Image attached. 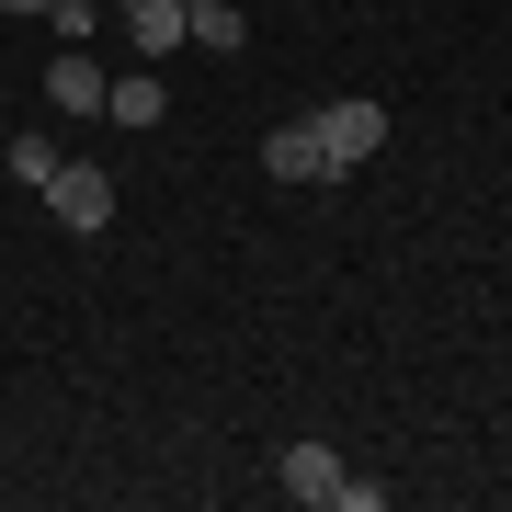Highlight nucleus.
<instances>
[{"instance_id": "1", "label": "nucleus", "mask_w": 512, "mask_h": 512, "mask_svg": "<svg viewBox=\"0 0 512 512\" xmlns=\"http://www.w3.org/2000/svg\"><path fill=\"white\" fill-rule=\"evenodd\" d=\"M262 171H274V183H342V160H330L319 114H285V126L262 137Z\"/></svg>"}, {"instance_id": "2", "label": "nucleus", "mask_w": 512, "mask_h": 512, "mask_svg": "<svg viewBox=\"0 0 512 512\" xmlns=\"http://www.w3.org/2000/svg\"><path fill=\"white\" fill-rule=\"evenodd\" d=\"M46 205H57V228H69V239H103V228H114V171L69 160V171L46 183Z\"/></svg>"}, {"instance_id": "3", "label": "nucleus", "mask_w": 512, "mask_h": 512, "mask_svg": "<svg viewBox=\"0 0 512 512\" xmlns=\"http://www.w3.org/2000/svg\"><path fill=\"white\" fill-rule=\"evenodd\" d=\"M319 137H330V160H342V183H353V171L387 148V103H365V92H353V103H319Z\"/></svg>"}, {"instance_id": "4", "label": "nucleus", "mask_w": 512, "mask_h": 512, "mask_svg": "<svg viewBox=\"0 0 512 512\" xmlns=\"http://www.w3.org/2000/svg\"><path fill=\"white\" fill-rule=\"evenodd\" d=\"M103 92H114V80H103V57H92V46H57L46 103H57V114H103Z\"/></svg>"}, {"instance_id": "5", "label": "nucleus", "mask_w": 512, "mask_h": 512, "mask_svg": "<svg viewBox=\"0 0 512 512\" xmlns=\"http://www.w3.org/2000/svg\"><path fill=\"white\" fill-rule=\"evenodd\" d=\"M183 35H194V12H183V0H137V12H126V46L148 57V69H160V57L183 46Z\"/></svg>"}, {"instance_id": "6", "label": "nucleus", "mask_w": 512, "mask_h": 512, "mask_svg": "<svg viewBox=\"0 0 512 512\" xmlns=\"http://www.w3.org/2000/svg\"><path fill=\"white\" fill-rule=\"evenodd\" d=\"M285 501H342V456H330V444H285Z\"/></svg>"}, {"instance_id": "7", "label": "nucleus", "mask_w": 512, "mask_h": 512, "mask_svg": "<svg viewBox=\"0 0 512 512\" xmlns=\"http://www.w3.org/2000/svg\"><path fill=\"white\" fill-rule=\"evenodd\" d=\"M160 114H171L160 69H126V80H114V92H103V126H160Z\"/></svg>"}, {"instance_id": "8", "label": "nucleus", "mask_w": 512, "mask_h": 512, "mask_svg": "<svg viewBox=\"0 0 512 512\" xmlns=\"http://www.w3.org/2000/svg\"><path fill=\"white\" fill-rule=\"evenodd\" d=\"M194 46L239 57V46H251V12H239V0H194Z\"/></svg>"}, {"instance_id": "9", "label": "nucleus", "mask_w": 512, "mask_h": 512, "mask_svg": "<svg viewBox=\"0 0 512 512\" xmlns=\"http://www.w3.org/2000/svg\"><path fill=\"white\" fill-rule=\"evenodd\" d=\"M57 171H69V160H57V137H12V183H23V194H46Z\"/></svg>"}, {"instance_id": "10", "label": "nucleus", "mask_w": 512, "mask_h": 512, "mask_svg": "<svg viewBox=\"0 0 512 512\" xmlns=\"http://www.w3.org/2000/svg\"><path fill=\"white\" fill-rule=\"evenodd\" d=\"M0 12H12V23H46V0H0Z\"/></svg>"}, {"instance_id": "11", "label": "nucleus", "mask_w": 512, "mask_h": 512, "mask_svg": "<svg viewBox=\"0 0 512 512\" xmlns=\"http://www.w3.org/2000/svg\"><path fill=\"white\" fill-rule=\"evenodd\" d=\"M103 12H114V23H126V12H137V0H103Z\"/></svg>"}, {"instance_id": "12", "label": "nucleus", "mask_w": 512, "mask_h": 512, "mask_svg": "<svg viewBox=\"0 0 512 512\" xmlns=\"http://www.w3.org/2000/svg\"><path fill=\"white\" fill-rule=\"evenodd\" d=\"M183 12H194V0H183Z\"/></svg>"}]
</instances>
